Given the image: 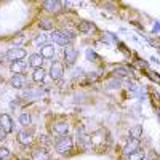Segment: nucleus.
I'll use <instances>...</instances> for the list:
<instances>
[{
    "mask_svg": "<svg viewBox=\"0 0 160 160\" xmlns=\"http://www.w3.org/2000/svg\"><path fill=\"white\" fill-rule=\"evenodd\" d=\"M55 149L58 154H68L72 149V139L69 136H61L55 144Z\"/></svg>",
    "mask_w": 160,
    "mask_h": 160,
    "instance_id": "nucleus-1",
    "label": "nucleus"
},
{
    "mask_svg": "<svg viewBox=\"0 0 160 160\" xmlns=\"http://www.w3.org/2000/svg\"><path fill=\"white\" fill-rule=\"evenodd\" d=\"M26 50L24 48H18V47H15V48H10L7 53H5V58L7 59H10L11 62H15V61H21L22 58H26Z\"/></svg>",
    "mask_w": 160,
    "mask_h": 160,
    "instance_id": "nucleus-2",
    "label": "nucleus"
},
{
    "mask_svg": "<svg viewBox=\"0 0 160 160\" xmlns=\"http://www.w3.org/2000/svg\"><path fill=\"white\" fill-rule=\"evenodd\" d=\"M50 75H51L53 80H61L62 75H64V66H62V62H59V61L53 62L51 68H50Z\"/></svg>",
    "mask_w": 160,
    "mask_h": 160,
    "instance_id": "nucleus-3",
    "label": "nucleus"
},
{
    "mask_svg": "<svg viewBox=\"0 0 160 160\" xmlns=\"http://www.w3.org/2000/svg\"><path fill=\"white\" fill-rule=\"evenodd\" d=\"M77 56H78V53L74 47H66L64 48V58H66V62H68V66H72L75 61H77Z\"/></svg>",
    "mask_w": 160,
    "mask_h": 160,
    "instance_id": "nucleus-4",
    "label": "nucleus"
},
{
    "mask_svg": "<svg viewBox=\"0 0 160 160\" xmlns=\"http://www.w3.org/2000/svg\"><path fill=\"white\" fill-rule=\"evenodd\" d=\"M61 5L62 2H59V0H45L43 2V8L50 13H58L61 10Z\"/></svg>",
    "mask_w": 160,
    "mask_h": 160,
    "instance_id": "nucleus-5",
    "label": "nucleus"
},
{
    "mask_svg": "<svg viewBox=\"0 0 160 160\" xmlns=\"http://www.w3.org/2000/svg\"><path fill=\"white\" fill-rule=\"evenodd\" d=\"M138 151H139V141L138 139H128V142L125 144V148H123V154L130 155V154L138 152Z\"/></svg>",
    "mask_w": 160,
    "mask_h": 160,
    "instance_id": "nucleus-6",
    "label": "nucleus"
},
{
    "mask_svg": "<svg viewBox=\"0 0 160 160\" xmlns=\"http://www.w3.org/2000/svg\"><path fill=\"white\" fill-rule=\"evenodd\" d=\"M0 127H3L7 130V133L13 131V120L8 114H0Z\"/></svg>",
    "mask_w": 160,
    "mask_h": 160,
    "instance_id": "nucleus-7",
    "label": "nucleus"
},
{
    "mask_svg": "<svg viewBox=\"0 0 160 160\" xmlns=\"http://www.w3.org/2000/svg\"><path fill=\"white\" fill-rule=\"evenodd\" d=\"M16 138H18V142H19V144H22V146H29V144L32 142V133L22 130V131L18 133V136H16Z\"/></svg>",
    "mask_w": 160,
    "mask_h": 160,
    "instance_id": "nucleus-8",
    "label": "nucleus"
},
{
    "mask_svg": "<svg viewBox=\"0 0 160 160\" xmlns=\"http://www.w3.org/2000/svg\"><path fill=\"white\" fill-rule=\"evenodd\" d=\"M40 56H42L43 59H53L55 58V47L53 45H43L42 50H40Z\"/></svg>",
    "mask_w": 160,
    "mask_h": 160,
    "instance_id": "nucleus-9",
    "label": "nucleus"
},
{
    "mask_svg": "<svg viewBox=\"0 0 160 160\" xmlns=\"http://www.w3.org/2000/svg\"><path fill=\"white\" fill-rule=\"evenodd\" d=\"M51 38L55 40V43H56V45H61V47H64V48L71 45V42H69V40L66 38L59 31H58V32H53V34H51Z\"/></svg>",
    "mask_w": 160,
    "mask_h": 160,
    "instance_id": "nucleus-10",
    "label": "nucleus"
},
{
    "mask_svg": "<svg viewBox=\"0 0 160 160\" xmlns=\"http://www.w3.org/2000/svg\"><path fill=\"white\" fill-rule=\"evenodd\" d=\"M10 83H11V87L13 88H22L24 87V83H26V77L22 75V74H15L11 77V80H10Z\"/></svg>",
    "mask_w": 160,
    "mask_h": 160,
    "instance_id": "nucleus-11",
    "label": "nucleus"
},
{
    "mask_svg": "<svg viewBox=\"0 0 160 160\" xmlns=\"http://www.w3.org/2000/svg\"><path fill=\"white\" fill-rule=\"evenodd\" d=\"M78 31L82 34H93L96 31V26L93 22H90V21H82L78 24Z\"/></svg>",
    "mask_w": 160,
    "mask_h": 160,
    "instance_id": "nucleus-12",
    "label": "nucleus"
},
{
    "mask_svg": "<svg viewBox=\"0 0 160 160\" xmlns=\"http://www.w3.org/2000/svg\"><path fill=\"white\" fill-rule=\"evenodd\" d=\"M53 131H55L56 135H59V136H66V133L69 131L68 122H56L55 125H53Z\"/></svg>",
    "mask_w": 160,
    "mask_h": 160,
    "instance_id": "nucleus-13",
    "label": "nucleus"
},
{
    "mask_svg": "<svg viewBox=\"0 0 160 160\" xmlns=\"http://www.w3.org/2000/svg\"><path fill=\"white\" fill-rule=\"evenodd\" d=\"M32 160H50V154L47 152V149L38 148L32 151Z\"/></svg>",
    "mask_w": 160,
    "mask_h": 160,
    "instance_id": "nucleus-14",
    "label": "nucleus"
},
{
    "mask_svg": "<svg viewBox=\"0 0 160 160\" xmlns=\"http://www.w3.org/2000/svg\"><path fill=\"white\" fill-rule=\"evenodd\" d=\"M43 95V91L42 90H28L22 95V98L24 99H29V101H32V99H37V98H40Z\"/></svg>",
    "mask_w": 160,
    "mask_h": 160,
    "instance_id": "nucleus-15",
    "label": "nucleus"
},
{
    "mask_svg": "<svg viewBox=\"0 0 160 160\" xmlns=\"http://www.w3.org/2000/svg\"><path fill=\"white\" fill-rule=\"evenodd\" d=\"M29 64L34 69H38V68H42V64H43V58L40 55H31L29 56Z\"/></svg>",
    "mask_w": 160,
    "mask_h": 160,
    "instance_id": "nucleus-16",
    "label": "nucleus"
},
{
    "mask_svg": "<svg viewBox=\"0 0 160 160\" xmlns=\"http://www.w3.org/2000/svg\"><path fill=\"white\" fill-rule=\"evenodd\" d=\"M24 69H26V66H24L22 61H15V62L10 64V71H11L13 74H22Z\"/></svg>",
    "mask_w": 160,
    "mask_h": 160,
    "instance_id": "nucleus-17",
    "label": "nucleus"
},
{
    "mask_svg": "<svg viewBox=\"0 0 160 160\" xmlns=\"http://www.w3.org/2000/svg\"><path fill=\"white\" fill-rule=\"evenodd\" d=\"M130 139H138L139 141V138H141V135H142V127L141 125H136V127H133L131 130H130Z\"/></svg>",
    "mask_w": 160,
    "mask_h": 160,
    "instance_id": "nucleus-18",
    "label": "nucleus"
},
{
    "mask_svg": "<svg viewBox=\"0 0 160 160\" xmlns=\"http://www.w3.org/2000/svg\"><path fill=\"white\" fill-rule=\"evenodd\" d=\"M32 78L35 80V82H42V80L45 78V71H43V68L35 69V71H34V74H32Z\"/></svg>",
    "mask_w": 160,
    "mask_h": 160,
    "instance_id": "nucleus-19",
    "label": "nucleus"
},
{
    "mask_svg": "<svg viewBox=\"0 0 160 160\" xmlns=\"http://www.w3.org/2000/svg\"><path fill=\"white\" fill-rule=\"evenodd\" d=\"M38 26L42 29H45V31H50L51 28H53V22H51V19H48V18H42L38 21Z\"/></svg>",
    "mask_w": 160,
    "mask_h": 160,
    "instance_id": "nucleus-20",
    "label": "nucleus"
},
{
    "mask_svg": "<svg viewBox=\"0 0 160 160\" xmlns=\"http://www.w3.org/2000/svg\"><path fill=\"white\" fill-rule=\"evenodd\" d=\"M19 123L24 125V127L31 125V123H32V117H31L29 114H21V115H19Z\"/></svg>",
    "mask_w": 160,
    "mask_h": 160,
    "instance_id": "nucleus-21",
    "label": "nucleus"
},
{
    "mask_svg": "<svg viewBox=\"0 0 160 160\" xmlns=\"http://www.w3.org/2000/svg\"><path fill=\"white\" fill-rule=\"evenodd\" d=\"M114 74H115V75H122V77H128L131 72H130L127 68H123V66H118V68L114 69Z\"/></svg>",
    "mask_w": 160,
    "mask_h": 160,
    "instance_id": "nucleus-22",
    "label": "nucleus"
},
{
    "mask_svg": "<svg viewBox=\"0 0 160 160\" xmlns=\"http://www.w3.org/2000/svg\"><path fill=\"white\" fill-rule=\"evenodd\" d=\"M144 158H146V155H144V152H141V151L133 152V154L128 155V160H144Z\"/></svg>",
    "mask_w": 160,
    "mask_h": 160,
    "instance_id": "nucleus-23",
    "label": "nucleus"
},
{
    "mask_svg": "<svg viewBox=\"0 0 160 160\" xmlns=\"http://www.w3.org/2000/svg\"><path fill=\"white\" fill-rule=\"evenodd\" d=\"M59 32H61L66 38H68L69 42H72V40L75 38V34H74V32H71V31H59Z\"/></svg>",
    "mask_w": 160,
    "mask_h": 160,
    "instance_id": "nucleus-24",
    "label": "nucleus"
},
{
    "mask_svg": "<svg viewBox=\"0 0 160 160\" xmlns=\"http://www.w3.org/2000/svg\"><path fill=\"white\" fill-rule=\"evenodd\" d=\"M10 155V151L7 148H0V160H7Z\"/></svg>",
    "mask_w": 160,
    "mask_h": 160,
    "instance_id": "nucleus-25",
    "label": "nucleus"
},
{
    "mask_svg": "<svg viewBox=\"0 0 160 160\" xmlns=\"http://www.w3.org/2000/svg\"><path fill=\"white\" fill-rule=\"evenodd\" d=\"M87 56H88L90 61H95V59H96V53L91 51V50H87Z\"/></svg>",
    "mask_w": 160,
    "mask_h": 160,
    "instance_id": "nucleus-26",
    "label": "nucleus"
},
{
    "mask_svg": "<svg viewBox=\"0 0 160 160\" xmlns=\"http://www.w3.org/2000/svg\"><path fill=\"white\" fill-rule=\"evenodd\" d=\"M7 138V130L3 127H0V141H3Z\"/></svg>",
    "mask_w": 160,
    "mask_h": 160,
    "instance_id": "nucleus-27",
    "label": "nucleus"
},
{
    "mask_svg": "<svg viewBox=\"0 0 160 160\" xmlns=\"http://www.w3.org/2000/svg\"><path fill=\"white\" fill-rule=\"evenodd\" d=\"M43 40H45V37H43V35H40V37L35 38V43H40V42H43Z\"/></svg>",
    "mask_w": 160,
    "mask_h": 160,
    "instance_id": "nucleus-28",
    "label": "nucleus"
},
{
    "mask_svg": "<svg viewBox=\"0 0 160 160\" xmlns=\"http://www.w3.org/2000/svg\"><path fill=\"white\" fill-rule=\"evenodd\" d=\"M160 31V22H157L155 26H154V32H158Z\"/></svg>",
    "mask_w": 160,
    "mask_h": 160,
    "instance_id": "nucleus-29",
    "label": "nucleus"
},
{
    "mask_svg": "<svg viewBox=\"0 0 160 160\" xmlns=\"http://www.w3.org/2000/svg\"><path fill=\"white\" fill-rule=\"evenodd\" d=\"M3 59H5V56H3V53H0V62H3Z\"/></svg>",
    "mask_w": 160,
    "mask_h": 160,
    "instance_id": "nucleus-30",
    "label": "nucleus"
},
{
    "mask_svg": "<svg viewBox=\"0 0 160 160\" xmlns=\"http://www.w3.org/2000/svg\"><path fill=\"white\" fill-rule=\"evenodd\" d=\"M19 160H28V158H19Z\"/></svg>",
    "mask_w": 160,
    "mask_h": 160,
    "instance_id": "nucleus-31",
    "label": "nucleus"
}]
</instances>
